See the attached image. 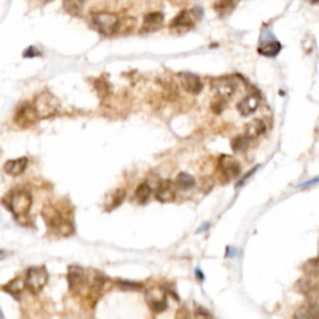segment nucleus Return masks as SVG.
<instances>
[{
	"label": "nucleus",
	"mask_w": 319,
	"mask_h": 319,
	"mask_svg": "<svg viewBox=\"0 0 319 319\" xmlns=\"http://www.w3.org/2000/svg\"><path fill=\"white\" fill-rule=\"evenodd\" d=\"M125 197H126V192H125L122 188H119V190H116L115 193H114L112 202H111V204L109 206V208H114V207H118V206H120V204L122 203L123 199H125Z\"/></svg>",
	"instance_id": "obj_27"
},
{
	"label": "nucleus",
	"mask_w": 319,
	"mask_h": 319,
	"mask_svg": "<svg viewBox=\"0 0 319 319\" xmlns=\"http://www.w3.org/2000/svg\"><path fill=\"white\" fill-rule=\"evenodd\" d=\"M26 166H28V159L20 157L17 160H9L4 165V171L10 176H20L26 170Z\"/></svg>",
	"instance_id": "obj_16"
},
{
	"label": "nucleus",
	"mask_w": 319,
	"mask_h": 319,
	"mask_svg": "<svg viewBox=\"0 0 319 319\" xmlns=\"http://www.w3.org/2000/svg\"><path fill=\"white\" fill-rule=\"evenodd\" d=\"M163 20H165V17H163L162 13H159V11L149 13V14L145 15V18H143L142 30L145 31L157 30L160 26L162 25Z\"/></svg>",
	"instance_id": "obj_17"
},
{
	"label": "nucleus",
	"mask_w": 319,
	"mask_h": 319,
	"mask_svg": "<svg viewBox=\"0 0 319 319\" xmlns=\"http://www.w3.org/2000/svg\"><path fill=\"white\" fill-rule=\"evenodd\" d=\"M146 302L154 313H162L168 307L166 292L161 291L160 288L150 289L146 293Z\"/></svg>",
	"instance_id": "obj_8"
},
{
	"label": "nucleus",
	"mask_w": 319,
	"mask_h": 319,
	"mask_svg": "<svg viewBox=\"0 0 319 319\" xmlns=\"http://www.w3.org/2000/svg\"><path fill=\"white\" fill-rule=\"evenodd\" d=\"M212 90L219 100L226 101L233 96L236 93V85L232 79L219 78L213 80Z\"/></svg>",
	"instance_id": "obj_7"
},
{
	"label": "nucleus",
	"mask_w": 319,
	"mask_h": 319,
	"mask_svg": "<svg viewBox=\"0 0 319 319\" xmlns=\"http://www.w3.org/2000/svg\"><path fill=\"white\" fill-rule=\"evenodd\" d=\"M219 166L222 174L227 177V179H232L239 175L241 172V165L233 159L232 156H227L223 155L219 159Z\"/></svg>",
	"instance_id": "obj_11"
},
{
	"label": "nucleus",
	"mask_w": 319,
	"mask_h": 319,
	"mask_svg": "<svg viewBox=\"0 0 319 319\" xmlns=\"http://www.w3.org/2000/svg\"><path fill=\"white\" fill-rule=\"evenodd\" d=\"M116 286L119 287V288L121 289V291H141L142 289V284H140V283H136V282H130V280H122V279H119L118 282H116Z\"/></svg>",
	"instance_id": "obj_25"
},
{
	"label": "nucleus",
	"mask_w": 319,
	"mask_h": 319,
	"mask_svg": "<svg viewBox=\"0 0 319 319\" xmlns=\"http://www.w3.org/2000/svg\"><path fill=\"white\" fill-rule=\"evenodd\" d=\"M42 216H44L45 221H46V223L49 224L51 230L56 231L61 236H70L74 232L73 223L69 219H64L61 213L58 212V210H54V208H46L45 210L44 208Z\"/></svg>",
	"instance_id": "obj_5"
},
{
	"label": "nucleus",
	"mask_w": 319,
	"mask_h": 319,
	"mask_svg": "<svg viewBox=\"0 0 319 319\" xmlns=\"http://www.w3.org/2000/svg\"><path fill=\"white\" fill-rule=\"evenodd\" d=\"M195 317H196V319H211L210 312L206 311L202 307H197L196 311H195Z\"/></svg>",
	"instance_id": "obj_29"
},
{
	"label": "nucleus",
	"mask_w": 319,
	"mask_h": 319,
	"mask_svg": "<svg viewBox=\"0 0 319 319\" xmlns=\"http://www.w3.org/2000/svg\"><path fill=\"white\" fill-rule=\"evenodd\" d=\"M37 120L38 116L35 110H34L33 104H25L22 107H20L17 114V118H15L18 125H20L21 127L29 126V125H31L34 121Z\"/></svg>",
	"instance_id": "obj_12"
},
{
	"label": "nucleus",
	"mask_w": 319,
	"mask_h": 319,
	"mask_svg": "<svg viewBox=\"0 0 319 319\" xmlns=\"http://www.w3.org/2000/svg\"><path fill=\"white\" fill-rule=\"evenodd\" d=\"M151 192H152V188L150 187L146 182H143V183L139 185L138 188H136V191H135V197H136V199H138L139 202L143 203V202L147 201L149 197L151 196Z\"/></svg>",
	"instance_id": "obj_23"
},
{
	"label": "nucleus",
	"mask_w": 319,
	"mask_h": 319,
	"mask_svg": "<svg viewBox=\"0 0 319 319\" xmlns=\"http://www.w3.org/2000/svg\"><path fill=\"white\" fill-rule=\"evenodd\" d=\"M121 19L114 13L99 11L93 14V22L99 31L104 35H112L119 31Z\"/></svg>",
	"instance_id": "obj_4"
},
{
	"label": "nucleus",
	"mask_w": 319,
	"mask_h": 319,
	"mask_svg": "<svg viewBox=\"0 0 319 319\" xmlns=\"http://www.w3.org/2000/svg\"><path fill=\"white\" fill-rule=\"evenodd\" d=\"M266 131V123L260 119H255L251 122H248L244 126V138L248 140H253V139L259 138L260 135Z\"/></svg>",
	"instance_id": "obj_15"
},
{
	"label": "nucleus",
	"mask_w": 319,
	"mask_h": 319,
	"mask_svg": "<svg viewBox=\"0 0 319 319\" xmlns=\"http://www.w3.org/2000/svg\"><path fill=\"white\" fill-rule=\"evenodd\" d=\"M4 204L8 210L17 217L28 215L33 204V197L30 192L24 188H15L10 191L4 199Z\"/></svg>",
	"instance_id": "obj_1"
},
{
	"label": "nucleus",
	"mask_w": 319,
	"mask_h": 319,
	"mask_svg": "<svg viewBox=\"0 0 319 319\" xmlns=\"http://www.w3.org/2000/svg\"><path fill=\"white\" fill-rule=\"evenodd\" d=\"M196 181L191 176L190 174H186V172H181V174L177 175L176 177V187L181 188V190H190L195 186Z\"/></svg>",
	"instance_id": "obj_22"
},
{
	"label": "nucleus",
	"mask_w": 319,
	"mask_h": 319,
	"mask_svg": "<svg viewBox=\"0 0 319 319\" xmlns=\"http://www.w3.org/2000/svg\"><path fill=\"white\" fill-rule=\"evenodd\" d=\"M248 139H246L244 136H238V138L233 139L232 141V149L235 150L236 152H242L247 149L248 146Z\"/></svg>",
	"instance_id": "obj_26"
},
{
	"label": "nucleus",
	"mask_w": 319,
	"mask_h": 319,
	"mask_svg": "<svg viewBox=\"0 0 319 319\" xmlns=\"http://www.w3.org/2000/svg\"><path fill=\"white\" fill-rule=\"evenodd\" d=\"M3 289L6 293H9L14 298L19 299L20 294L25 289V282H24V279H21V278H14V279H11L9 283H6L5 286L3 287Z\"/></svg>",
	"instance_id": "obj_19"
},
{
	"label": "nucleus",
	"mask_w": 319,
	"mask_h": 319,
	"mask_svg": "<svg viewBox=\"0 0 319 319\" xmlns=\"http://www.w3.org/2000/svg\"><path fill=\"white\" fill-rule=\"evenodd\" d=\"M319 181V179H314L313 181H308V182H305L304 185L303 186H308V185H312V183H316V182H318Z\"/></svg>",
	"instance_id": "obj_32"
},
{
	"label": "nucleus",
	"mask_w": 319,
	"mask_h": 319,
	"mask_svg": "<svg viewBox=\"0 0 319 319\" xmlns=\"http://www.w3.org/2000/svg\"><path fill=\"white\" fill-rule=\"evenodd\" d=\"M196 17L193 15L192 11L182 10L174 20L171 22V28L179 29V30H188L195 24Z\"/></svg>",
	"instance_id": "obj_13"
},
{
	"label": "nucleus",
	"mask_w": 319,
	"mask_h": 319,
	"mask_svg": "<svg viewBox=\"0 0 319 319\" xmlns=\"http://www.w3.org/2000/svg\"><path fill=\"white\" fill-rule=\"evenodd\" d=\"M67 284L71 293L80 294L84 292L85 287L90 286L89 278L84 268L79 266H70L67 271Z\"/></svg>",
	"instance_id": "obj_6"
},
{
	"label": "nucleus",
	"mask_w": 319,
	"mask_h": 319,
	"mask_svg": "<svg viewBox=\"0 0 319 319\" xmlns=\"http://www.w3.org/2000/svg\"><path fill=\"white\" fill-rule=\"evenodd\" d=\"M280 44L278 41H271L267 42V44H263L262 46L258 48V53L262 54L264 56H269V58H273V56L277 55L278 53L280 51Z\"/></svg>",
	"instance_id": "obj_21"
},
{
	"label": "nucleus",
	"mask_w": 319,
	"mask_h": 319,
	"mask_svg": "<svg viewBox=\"0 0 319 319\" xmlns=\"http://www.w3.org/2000/svg\"><path fill=\"white\" fill-rule=\"evenodd\" d=\"M196 273H197V277H199V278H201V279H203V276H202V273L199 271V269H197V271H196Z\"/></svg>",
	"instance_id": "obj_33"
},
{
	"label": "nucleus",
	"mask_w": 319,
	"mask_h": 319,
	"mask_svg": "<svg viewBox=\"0 0 319 319\" xmlns=\"http://www.w3.org/2000/svg\"><path fill=\"white\" fill-rule=\"evenodd\" d=\"M49 280V273L44 266L30 267L26 271L24 282H25V288L31 294H38L44 289L46 283Z\"/></svg>",
	"instance_id": "obj_3"
},
{
	"label": "nucleus",
	"mask_w": 319,
	"mask_h": 319,
	"mask_svg": "<svg viewBox=\"0 0 319 319\" xmlns=\"http://www.w3.org/2000/svg\"><path fill=\"white\" fill-rule=\"evenodd\" d=\"M175 319H192L187 307H179L175 314Z\"/></svg>",
	"instance_id": "obj_28"
},
{
	"label": "nucleus",
	"mask_w": 319,
	"mask_h": 319,
	"mask_svg": "<svg viewBox=\"0 0 319 319\" xmlns=\"http://www.w3.org/2000/svg\"><path fill=\"white\" fill-rule=\"evenodd\" d=\"M294 319H319V308L305 304L298 308L294 313Z\"/></svg>",
	"instance_id": "obj_20"
},
{
	"label": "nucleus",
	"mask_w": 319,
	"mask_h": 319,
	"mask_svg": "<svg viewBox=\"0 0 319 319\" xmlns=\"http://www.w3.org/2000/svg\"><path fill=\"white\" fill-rule=\"evenodd\" d=\"M302 291L308 302L307 304L319 308V283H308L303 287Z\"/></svg>",
	"instance_id": "obj_18"
},
{
	"label": "nucleus",
	"mask_w": 319,
	"mask_h": 319,
	"mask_svg": "<svg viewBox=\"0 0 319 319\" xmlns=\"http://www.w3.org/2000/svg\"><path fill=\"white\" fill-rule=\"evenodd\" d=\"M258 106H259V98L256 94H251L237 105V109L241 115L248 116L253 114Z\"/></svg>",
	"instance_id": "obj_14"
},
{
	"label": "nucleus",
	"mask_w": 319,
	"mask_h": 319,
	"mask_svg": "<svg viewBox=\"0 0 319 319\" xmlns=\"http://www.w3.org/2000/svg\"><path fill=\"white\" fill-rule=\"evenodd\" d=\"M6 256H8V253H6L5 251H3V249H0V260L5 259Z\"/></svg>",
	"instance_id": "obj_31"
},
{
	"label": "nucleus",
	"mask_w": 319,
	"mask_h": 319,
	"mask_svg": "<svg viewBox=\"0 0 319 319\" xmlns=\"http://www.w3.org/2000/svg\"><path fill=\"white\" fill-rule=\"evenodd\" d=\"M33 107L37 112L38 119H49L54 116L59 110V100L48 90H45L42 93L35 98L33 102Z\"/></svg>",
	"instance_id": "obj_2"
},
{
	"label": "nucleus",
	"mask_w": 319,
	"mask_h": 319,
	"mask_svg": "<svg viewBox=\"0 0 319 319\" xmlns=\"http://www.w3.org/2000/svg\"><path fill=\"white\" fill-rule=\"evenodd\" d=\"M22 56H24V58H34V56H40V53L37 48L30 46V48H28L22 53Z\"/></svg>",
	"instance_id": "obj_30"
},
{
	"label": "nucleus",
	"mask_w": 319,
	"mask_h": 319,
	"mask_svg": "<svg viewBox=\"0 0 319 319\" xmlns=\"http://www.w3.org/2000/svg\"><path fill=\"white\" fill-rule=\"evenodd\" d=\"M179 81H181L182 87L187 91V93L192 94V95H197L202 91V80L197 75L192 73H181L179 74Z\"/></svg>",
	"instance_id": "obj_9"
},
{
	"label": "nucleus",
	"mask_w": 319,
	"mask_h": 319,
	"mask_svg": "<svg viewBox=\"0 0 319 319\" xmlns=\"http://www.w3.org/2000/svg\"><path fill=\"white\" fill-rule=\"evenodd\" d=\"M176 183L171 179H163L156 188V199L160 202H172L176 199Z\"/></svg>",
	"instance_id": "obj_10"
},
{
	"label": "nucleus",
	"mask_w": 319,
	"mask_h": 319,
	"mask_svg": "<svg viewBox=\"0 0 319 319\" xmlns=\"http://www.w3.org/2000/svg\"><path fill=\"white\" fill-rule=\"evenodd\" d=\"M303 271L309 276L319 277V258H313V259L305 262L304 266H303Z\"/></svg>",
	"instance_id": "obj_24"
}]
</instances>
